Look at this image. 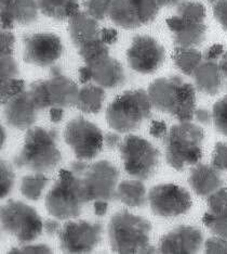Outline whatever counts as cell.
<instances>
[{"mask_svg": "<svg viewBox=\"0 0 227 254\" xmlns=\"http://www.w3.org/2000/svg\"><path fill=\"white\" fill-rule=\"evenodd\" d=\"M150 101L159 111L170 114L180 122L191 121L196 111V90L180 76L161 77L148 87Z\"/></svg>", "mask_w": 227, "mask_h": 254, "instance_id": "obj_1", "label": "cell"}, {"mask_svg": "<svg viewBox=\"0 0 227 254\" xmlns=\"http://www.w3.org/2000/svg\"><path fill=\"white\" fill-rule=\"evenodd\" d=\"M59 131L34 127L27 130L24 143L13 159L17 169L35 173L50 172L60 164L62 154L59 150Z\"/></svg>", "mask_w": 227, "mask_h": 254, "instance_id": "obj_2", "label": "cell"}, {"mask_svg": "<svg viewBox=\"0 0 227 254\" xmlns=\"http://www.w3.org/2000/svg\"><path fill=\"white\" fill-rule=\"evenodd\" d=\"M108 239L114 252L121 254L155 253L149 247L151 224L142 216L120 211L110 218Z\"/></svg>", "mask_w": 227, "mask_h": 254, "instance_id": "obj_3", "label": "cell"}, {"mask_svg": "<svg viewBox=\"0 0 227 254\" xmlns=\"http://www.w3.org/2000/svg\"><path fill=\"white\" fill-rule=\"evenodd\" d=\"M205 132L190 121L173 125L165 137L166 160L174 170L183 171L202 158Z\"/></svg>", "mask_w": 227, "mask_h": 254, "instance_id": "obj_4", "label": "cell"}, {"mask_svg": "<svg viewBox=\"0 0 227 254\" xmlns=\"http://www.w3.org/2000/svg\"><path fill=\"white\" fill-rule=\"evenodd\" d=\"M90 200L79 175L71 170H62L45 197V207L57 219L78 217Z\"/></svg>", "mask_w": 227, "mask_h": 254, "instance_id": "obj_5", "label": "cell"}, {"mask_svg": "<svg viewBox=\"0 0 227 254\" xmlns=\"http://www.w3.org/2000/svg\"><path fill=\"white\" fill-rule=\"evenodd\" d=\"M151 108L153 103L147 91L127 90L110 103L106 110V121L118 132L135 131L151 117Z\"/></svg>", "mask_w": 227, "mask_h": 254, "instance_id": "obj_6", "label": "cell"}, {"mask_svg": "<svg viewBox=\"0 0 227 254\" xmlns=\"http://www.w3.org/2000/svg\"><path fill=\"white\" fill-rule=\"evenodd\" d=\"M79 89L72 79L64 76L59 66L51 68L49 79L37 80L31 85L30 94L39 110L76 106Z\"/></svg>", "mask_w": 227, "mask_h": 254, "instance_id": "obj_7", "label": "cell"}, {"mask_svg": "<svg viewBox=\"0 0 227 254\" xmlns=\"http://www.w3.org/2000/svg\"><path fill=\"white\" fill-rule=\"evenodd\" d=\"M126 172L139 181L154 176L160 162V152L156 147L139 136L129 135L119 146Z\"/></svg>", "mask_w": 227, "mask_h": 254, "instance_id": "obj_8", "label": "cell"}, {"mask_svg": "<svg viewBox=\"0 0 227 254\" xmlns=\"http://www.w3.org/2000/svg\"><path fill=\"white\" fill-rule=\"evenodd\" d=\"M1 228L13 235L20 244H30L42 235L44 224L42 217L33 206L21 201L11 200L0 210Z\"/></svg>", "mask_w": 227, "mask_h": 254, "instance_id": "obj_9", "label": "cell"}, {"mask_svg": "<svg viewBox=\"0 0 227 254\" xmlns=\"http://www.w3.org/2000/svg\"><path fill=\"white\" fill-rule=\"evenodd\" d=\"M64 140L78 160H92L102 151L104 137L102 130L85 118H75L67 123Z\"/></svg>", "mask_w": 227, "mask_h": 254, "instance_id": "obj_10", "label": "cell"}, {"mask_svg": "<svg viewBox=\"0 0 227 254\" xmlns=\"http://www.w3.org/2000/svg\"><path fill=\"white\" fill-rule=\"evenodd\" d=\"M77 175L83 181L90 201H114L118 199L117 184L119 171L108 161L102 160L91 165H87L86 169Z\"/></svg>", "mask_w": 227, "mask_h": 254, "instance_id": "obj_11", "label": "cell"}, {"mask_svg": "<svg viewBox=\"0 0 227 254\" xmlns=\"http://www.w3.org/2000/svg\"><path fill=\"white\" fill-rule=\"evenodd\" d=\"M150 209L160 217H177L187 213L193 201L185 188L174 184H160L148 192Z\"/></svg>", "mask_w": 227, "mask_h": 254, "instance_id": "obj_12", "label": "cell"}, {"mask_svg": "<svg viewBox=\"0 0 227 254\" xmlns=\"http://www.w3.org/2000/svg\"><path fill=\"white\" fill-rule=\"evenodd\" d=\"M102 235L101 223L68 222L59 233L61 249L66 253H89L100 244Z\"/></svg>", "mask_w": 227, "mask_h": 254, "instance_id": "obj_13", "label": "cell"}, {"mask_svg": "<svg viewBox=\"0 0 227 254\" xmlns=\"http://www.w3.org/2000/svg\"><path fill=\"white\" fill-rule=\"evenodd\" d=\"M166 58L165 48L155 38L148 35L133 37L127 51L128 64L133 71L141 74L155 73Z\"/></svg>", "mask_w": 227, "mask_h": 254, "instance_id": "obj_14", "label": "cell"}, {"mask_svg": "<svg viewBox=\"0 0 227 254\" xmlns=\"http://www.w3.org/2000/svg\"><path fill=\"white\" fill-rule=\"evenodd\" d=\"M23 59L26 63L46 67L54 64L63 53L60 37L53 33H37L23 37Z\"/></svg>", "mask_w": 227, "mask_h": 254, "instance_id": "obj_15", "label": "cell"}, {"mask_svg": "<svg viewBox=\"0 0 227 254\" xmlns=\"http://www.w3.org/2000/svg\"><path fill=\"white\" fill-rule=\"evenodd\" d=\"M201 230L194 226H179L162 237L159 251L164 254H193L200 250Z\"/></svg>", "mask_w": 227, "mask_h": 254, "instance_id": "obj_16", "label": "cell"}, {"mask_svg": "<svg viewBox=\"0 0 227 254\" xmlns=\"http://www.w3.org/2000/svg\"><path fill=\"white\" fill-rule=\"evenodd\" d=\"M40 110L33 100L30 91H23L4 103V119L7 124L16 129H30L38 118Z\"/></svg>", "mask_w": 227, "mask_h": 254, "instance_id": "obj_17", "label": "cell"}, {"mask_svg": "<svg viewBox=\"0 0 227 254\" xmlns=\"http://www.w3.org/2000/svg\"><path fill=\"white\" fill-rule=\"evenodd\" d=\"M167 25L173 34L177 47L195 48L206 39L207 26L205 22L186 19L177 14L167 20Z\"/></svg>", "mask_w": 227, "mask_h": 254, "instance_id": "obj_18", "label": "cell"}, {"mask_svg": "<svg viewBox=\"0 0 227 254\" xmlns=\"http://www.w3.org/2000/svg\"><path fill=\"white\" fill-rule=\"evenodd\" d=\"M1 27L9 31L14 23L28 25L38 19L37 0H0Z\"/></svg>", "mask_w": 227, "mask_h": 254, "instance_id": "obj_19", "label": "cell"}, {"mask_svg": "<svg viewBox=\"0 0 227 254\" xmlns=\"http://www.w3.org/2000/svg\"><path fill=\"white\" fill-rule=\"evenodd\" d=\"M205 226L220 237L227 239V189L220 188L209 195L208 211L202 217Z\"/></svg>", "mask_w": 227, "mask_h": 254, "instance_id": "obj_20", "label": "cell"}, {"mask_svg": "<svg viewBox=\"0 0 227 254\" xmlns=\"http://www.w3.org/2000/svg\"><path fill=\"white\" fill-rule=\"evenodd\" d=\"M86 65L91 70L93 82L103 88L112 89L125 83L126 73L124 67L109 55Z\"/></svg>", "mask_w": 227, "mask_h": 254, "instance_id": "obj_21", "label": "cell"}, {"mask_svg": "<svg viewBox=\"0 0 227 254\" xmlns=\"http://www.w3.org/2000/svg\"><path fill=\"white\" fill-rule=\"evenodd\" d=\"M101 31L97 20L87 12L78 11L68 19V32L76 48L101 38Z\"/></svg>", "mask_w": 227, "mask_h": 254, "instance_id": "obj_22", "label": "cell"}, {"mask_svg": "<svg viewBox=\"0 0 227 254\" xmlns=\"http://www.w3.org/2000/svg\"><path fill=\"white\" fill-rule=\"evenodd\" d=\"M188 182L194 191L201 197H209L223 185L220 171L207 164H197L193 167Z\"/></svg>", "mask_w": 227, "mask_h": 254, "instance_id": "obj_23", "label": "cell"}, {"mask_svg": "<svg viewBox=\"0 0 227 254\" xmlns=\"http://www.w3.org/2000/svg\"><path fill=\"white\" fill-rule=\"evenodd\" d=\"M196 88L209 96L218 95L223 86L224 74L217 61L205 60L193 74Z\"/></svg>", "mask_w": 227, "mask_h": 254, "instance_id": "obj_24", "label": "cell"}, {"mask_svg": "<svg viewBox=\"0 0 227 254\" xmlns=\"http://www.w3.org/2000/svg\"><path fill=\"white\" fill-rule=\"evenodd\" d=\"M109 18L116 25L132 30L142 25L133 0H112Z\"/></svg>", "mask_w": 227, "mask_h": 254, "instance_id": "obj_25", "label": "cell"}, {"mask_svg": "<svg viewBox=\"0 0 227 254\" xmlns=\"http://www.w3.org/2000/svg\"><path fill=\"white\" fill-rule=\"evenodd\" d=\"M104 99H105V90L103 87L88 84L79 89L76 107L84 113L96 114L101 111Z\"/></svg>", "mask_w": 227, "mask_h": 254, "instance_id": "obj_26", "label": "cell"}, {"mask_svg": "<svg viewBox=\"0 0 227 254\" xmlns=\"http://www.w3.org/2000/svg\"><path fill=\"white\" fill-rule=\"evenodd\" d=\"M39 11L54 20L69 19L78 12V0H37Z\"/></svg>", "mask_w": 227, "mask_h": 254, "instance_id": "obj_27", "label": "cell"}, {"mask_svg": "<svg viewBox=\"0 0 227 254\" xmlns=\"http://www.w3.org/2000/svg\"><path fill=\"white\" fill-rule=\"evenodd\" d=\"M118 200L131 207H142L146 204V188L137 181H124L117 188Z\"/></svg>", "mask_w": 227, "mask_h": 254, "instance_id": "obj_28", "label": "cell"}, {"mask_svg": "<svg viewBox=\"0 0 227 254\" xmlns=\"http://www.w3.org/2000/svg\"><path fill=\"white\" fill-rule=\"evenodd\" d=\"M173 61L183 74L193 76L196 68L202 62V55L195 48L177 47L173 54Z\"/></svg>", "mask_w": 227, "mask_h": 254, "instance_id": "obj_29", "label": "cell"}, {"mask_svg": "<svg viewBox=\"0 0 227 254\" xmlns=\"http://www.w3.org/2000/svg\"><path fill=\"white\" fill-rule=\"evenodd\" d=\"M49 183V178H46L43 173L30 174L22 178L21 182V192L28 200L37 201L40 199L43 191Z\"/></svg>", "mask_w": 227, "mask_h": 254, "instance_id": "obj_30", "label": "cell"}, {"mask_svg": "<svg viewBox=\"0 0 227 254\" xmlns=\"http://www.w3.org/2000/svg\"><path fill=\"white\" fill-rule=\"evenodd\" d=\"M78 54L86 64H90L102 57L108 56L109 50L107 45L100 38L81 46L80 48H78Z\"/></svg>", "mask_w": 227, "mask_h": 254, "instance_id": "obj_31", "label": "cell"}, {"mask_svg": "<svg viewBox=\"0 0 227 254\" xmlns=\"http://www.w3.org/2000/svg\"><path fill=\"white\" fill-rule=\"evenodd\" d=\"M178 15L186 19H190L198 22H205L206 9L205 5L196 1H182L178 5Z\"/></svg>", "mask_w": 227, "mask_h": 254, "instance_id": "obj_32", "label": "cell"}, {"mask_svg": "<svg viewBox=\"0 0 227 254\" xmlns=\"http://www.w3.org/2000/svg\"><path fill=\"white\" fill-rule=\"evenodd\" d=\"M212 122L220 134L227 137V96L214 103L212 109Z\"/></svg>", "mask_w": 227, "mask_h": 254, "instance_id": "obj_33", "label": "cell"}, {"mask_svg": "<svg viewBox=\"0 0 227 254\" xmlns=\"http://www.w3.org/2000/svg\"><path fill=\"white\" fill-rule=\"evenodd\" d=\"M136 3L139 21L143 24L153 22L158 14L160 7L155 0H133Z\"/></svg>", "mask_w": 227, "mask_h": 254, "instance_id": "obj_34", "label": "cell"}, {"mask_svg": "<svg viewBox=\"0 0 227 254\" xmlns=\"http://www.w3.org/2000/svg\"><path fill=\"white\" fill-rule=\"evenodd\" d=\"M25 91V83L24 80L19 78H7L1 79V85H0V96H1V103L4 105L5 102L9 101L11 98L15 97L21 92Z\"/></svg>", "mask_w": 227, "mask_h": 254, "instance_id": "obj_35", "label": "cell"}, {"mask_svg": "<svg viewBox=\"0 0 227 254\" xmlns=\"http://www.w3.org/2000/svg\"><path fill=\"white\" fill-rule=\"evenodd\" d=\"M14 181L15 175L12 165L8 163L7 161H1V165H0V190H1L0 197L1 199L7 197L12 191Z\"/></svg>", "mask_w": 227, "mask_h": 254, "instance_id": "obj_36", "label": "cell"}, {"mask_svg": "<svg viewBox=\"0 0 227 254\" xmlns=\"http://www.w3.org/2000/svg\"><path fill=\"white\" fill-rule=\"evenodd\" d=\"M112 0H86V12L95 20H104L109 16Z\"/></svg>", "mask_w": 227, "mask_h": 254, "instance_id": "obj_37", "label": "cell"}, {"mask_svg": "<svg viewBox=\"0 0 227 254\" xmlns=\"http://www.w3.org/2000/svg\"><path fill=\"white\" fill-rule=\"evenodd\" d=\"M0 77L1 79L16 78L19 75V67L12 55H1V62H0Z\"/></svg>", "mask_w": 227, "mask_h": 254, "instance_id": "obj_38", "label": "cell"}, {"mask_svg": "<svg viewBox=\"0 0 227 254\" xmlns=\"http://www.w3.org/2000/svg\"><path fill=\"white\" fill-rule=\"evenodd\" d=\"M212 165L219 171H227V143L218 142L215 145Z\"/></svg>", "mask_w": 227, "mask_h": 254, "instance_id": "obj_39", "label": "cell"}, {"mask_svg": "<svg viewBox=\"0 0 227 254\" xmlns=\"http://www.w3.org/2000/svg\"><path fill=\"white\" fill-rule=\"evenodd\" d=\"M206 252L209 254H227V239L223 237H212L206 241Z\"/></svg>", "mask_w": 227, "mask_h": 254, "instance_id": "obj_40", "label": "cell"}, {"mask_svg": "<svg viewBox=\"0 0 227 254\" xmlns=\"http://www.w3.org/2000/svg\"><path fill=\"white\" fill-rule=\"evenodd\" d=\"M213 14L225 31H227V0H218L213 4Z\"/></svg>", "mask_w": 227, "mask_h": 254, "instance_id": "obj_41", "label": "cell"}, {"mask_svg": "<svg viewBox=\"0 0 227 254\" xmlns=\"http://www.w3.org/2000/svg\"><path fill=\"white\" fill-rule=\"evenodd\" d=\"M15 37L12 33L2 30L0 35V51L1 55H12L14 48Z\"/></svg>", "mask_w": 227, "mask_h": 254, "instance_id": "obj_42", "label": "cell"}, {"mask_svg": "<svg viewBox=\"0 0 227 254\" xmlns=\"http://www.w3.org/2000/svg\"><path fill=\"white\" fill-rule=\"evenodd\" d=\"M9 253H20V254H45V253H52L50 248L46 245H31V246H24L21 248H15L12 249Z\"/></svg>", "mask_w": 227, "mask_h": 254, "instance_id": "obj_43", "label": "cell"}, {"mask_svg": "<svg viewBox=\"0 0 227 254\" xmlns=\"http://www.w3.org/2000/svg\"><path fill=\"white\" fill-rule=\"evenodd\" d=\"M149 134L155 138H165L168 134L167 124L164 121H153L149 127Z\"/></svg>", "mask_w": 227, "mask_h": 254, "instance_id": "obj_44", "label": "cell"}, {"mask_svg": "<svg viewBox=\"0 0 227 254\" xmlns=\"http://www.w3.org/2000/svg\"><path fill=\"white\" fill-rule=\"evenodd\" d=\"M224 55V47L221 44H215L211 46L210 48H208L205 53V60H211L217 61L221 56Z\"/></svg>", "mask_w": 227, "mask_h": 254, "instance_id": "obj_45", "label": "cell"}, {"mask_svg": "<svg viewBox=\"0 0 227 254\" xmlns=\"http://www.w3.org/2000/svg\"><path fill=\"white\" fill-rule=\"evenodd\" d=\"M101 39L106 45H113L118 40V33L115 28H103L101 31Z\"/></svg>", "mask_w": 227, "mask_h": 254, "instance_id": "obj_46", "label": "cell"}, {"mask_svg": "<svg viewBox=\"0 0 227 254\" xmlns=\"http://www.w3.org/2000/svg\"><path fill=\"white\" fill-rule=\"evenodd\" d=\"M194 118L200 124H203V125H209L212 122V113L207 109H198V110H196Z\"/></svg>", "mask_w": 227, "mask_h": 254, "instance_id": "obj_47", "label": "cell"}, {"mask_svg": "<svg viewBox=\"0 0 227 254\" xmlns=\"http://www.w3.org/2000/svg\"><path fill=\"white\" fill-rule=\"evenodd\" d=\"M120 136L116 132H107L104 137V145H105L108 149H115L120 143Z\"/></svg>", "mask_w": 227, "mask_h": 254, "instance_id": "obj_48", "label": "cell"}, {"mask_svg": "<svg viewBox=\"0 0 227 254\" xmlns=\"http://www.w3.org/2000/svg\"><path fill=\"white\" fill-rule=\"evenodd\" d=\"M44 228L45 230V234L52 237L56 233H60V223L55 219H46L44 224Z\"/></svg>", "mask_w": 227, "mask_h": 254, "instance_id": "obj_49", "label": "cell"}, {"mask_svg": "<svg viewBox=\"0 0 227 254\" xmlns=\"http://www.w3.org/2000/svg\"><path fill=\"white\" fill-rule=\"evenodd\" d=\"M108 210V201L96 200L94 202V213L97 216H104Z\"/></svg>", "mask_w": 227, "mask_h": 254, "instance_id": "obj_50", "label": "cell"}, {"mask_svg": "<svg viewBox=\"0 0 227 254\" xmlns=\"http://www.w3.org/2000/svg\"><path fill=\"white\" fill-rule=\"evenodd\" d=\"M64 108L53 107L50 110V119L53 123H60L64 118Z\"/></svg>", "mask_w": 227, "mask_h": 254, "instance_id": "obj_51", "label": "cell"}, {"mask_svg": "<svg viewBox=\"0 0 227 254\" xmlns=\"http://www.w3.org/2000/svg\"><path fill=\"white\" fill-rule=\"evenodd\" d=\"M79 80L83 84H87V83H89L90 80H92L91 70L87 65L79 68Z\"/></svg>", "mask_w": 227, "mask_h": 254, "instance_id": "obj_52", "label": "cell"}, {"mask_svg": "<svg viewBox=\"0 0 227 254\" xmlns=\"http://www.w3.org/2000/svg\"><path fill=\"white\" fill-rule=\"evenodd\" d=\"M159 7H172V5H179L184 0H155Z\"/></svg>", "mask_w": 227, "mask_h": 254, "instance_id": "obj_53", "label": "cell"}, {"mask_svg": "<svg viewBox=\"0 0 227 254\" xmlns=\"http://www.w3.org/2000/svg\"><path fill=\"white\" fill-rule=\"evenodd\" d=\"M220 67H221V71L224 74V76L227 77V53H225L222 56V60L219 63Z\"/></svg>", "mask_w": 227, "mask_h": 254, "instance_id": "obj_54", "label": "cell"}, {"mask_svg": "<svg viewBox=\"0 0 227 254\" xmlns=\"http://www.w3.org/2000/svg\"><path fill=\"white\" fill-rule=\"evenodd\" d=\"M4 138H5V135H4V128L1 126V146L3 145L4 142Z\"/></svg>", "mask_w": 227, "mask_h": 254, "instance_id": "obj_55", "label": "cell"}, {"mask_svg": "<svg viewBox=\"0 0 227 254\" xmlns=\"http://www.w3.org/2000/svg\"><path fill=\"white\" fill-rule=\"evenodd\" d=\"M209 1H210L211 3H213V4H214L215 2H217V1H218V0H209Z\"/></svg>", "mask_w": 227, "mask_h": 254, "instance_id": "obj_56", "label": "cell"}, {"mask_svg": "<svg viewBox=\"0 0 227 254\" xmlns=\"http://www.w3.org/2000/svg\"><path fill=\"white\" fill-rule=\"evenodd\" d=\"M226 90H227V84H226Z\"/></svg>", "mask_w": 227, "mask_h": 254, "instance_id": "obj_57", "label": "cell"}]
</instances>
